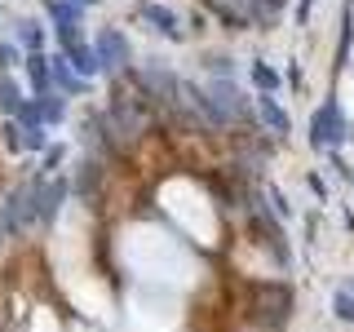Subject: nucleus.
<instances>
[{"mask_svg":"<svg viewBox=\"0 0 354 332\" xmlns=\"http://www.w3.org/2000/svg\"><path fill=\"white\" fill-rule=\"evenodd\" d=\"M337 120H341V107H324V111H319V116H315V142H324V147H328V142H337L341 138Z\"/></svg>","mask_w":354,"mask_h":332,"instance_id":"f257e3e1","label":"nucleus"},{"mask_svg":"<svg viewBox=\"0 0 354 332\" xmlns=\"http://www.w3.org/2000/svg\"><path fill=\"white\" fill-rule=\"evenodd\" d=\"M18 62V49L14 44H0V66H14Z\"/></svg>","mask_w":354,"mask_h":332,"instance_id":"6e6552de","label":"nucleus"},{"mask_svg":"<svg viewBox=\"0 0 354 332\" xmlns=\"http://www.w3.org/2000/svg\"><path fill=\"white\" fill-rule=\"evenodd\" d=\"M261 116H266V124H274V133H288V116L270 102V98H261Z\"/></svg>","mask_w":354,"mask_h":332,"instance_id":"39448f33","label":"nucleus"},{"mask_svg":"<svg viewBox=\"0 0 354 332\" xmlns=\"http://www.w3.org/2000/svg\"><path fill=\"white\" fill-rule=\"evenodd\" d=\"M0 107H5V111H22V107H27V102L18 98L14 80H0Z\"/></svg>","mask_w":354,"mask_h":332,"instance_id":"423d86ee","label":"nucleus"},{"mask_svg":"<svg viewBox=\"0 0 354 332\" xmlns=\"http://www.w3.org/2000/svg\"><path fill=\"white\" fill-rule=\"evenodd\" d=\"M62 5H71V9H80V5H93V0H62Z\"/></svg>","mask_w":354,"mask_h":332,"instance_id":"9d476101","label":"nucleus"},{"mask_svg":"<svg viewBox=\"0 0 354 332\" xmlns=\"http://www.w3.org/2000/svg\"><path fill=\"white\" fill-rule=\"evenodd\" d=\"M93 53H97V62H115V58H124V40H120L115 31H106V36L97 40Z\"/></svg>","mask_w":354,"mask_h":332,"instance_id":"7ed1b4c3","label":"nucleus"},{"mask_svg":"<svg viewBox=\"0 0 354 332\" xmlns=\"http://www.w3.org/2000/svg\"><path fill=\"white\" fill-rule=\"evenodd\" d=\"M22 40H27L31 49H40V27L36 22H22Z\"/></svg>","mask_w":354,"mask_h":332,"instance_id":"0eeeda50","label":"nucleus"},{"mask_svg":"<svg viewBox=\"0 0 354 332\" xmlns=\"http://www.w3.org/2000/svg\"><path fill=\"white\" fill-rule=\"evenodd\" d=\"M346 107L354 111V80H346Z\"/></svg>","mask_w":354,"mask_h":332,"instance_id":"1a4fd4ad","label":"nucleus"},{"mask_svg":"<svg viewBox=\"0 0 354 332\" xmlns=\"http://www.w3.org/2000/svg\"><path fill=\"white\" fill-rule=\"evenodd\" d=\"M332 306H337V319H346V324H354V279L341 288L337 297H332Z\"/></svg>","mask_w":354,"mask_h":332,"instance_id":"20e7f679","label":"nucleus"},{"mask_svg":"<svg viewBox=\"0 0 354 332\" xmlns=\"http://www.w3.org/2000/svg\"><path fill=\"white\" fill-rule=\"evenodd\" d=\"M142 14H147L151 22H155V31H169V36L177 40V36H182V27H177V14H173V9H160V5H147V9H142Z\"/></svg>","mask_w":354,"mask_h":332,"instance_id":"f03ea898","label":"nucleus"}]
</instances>
